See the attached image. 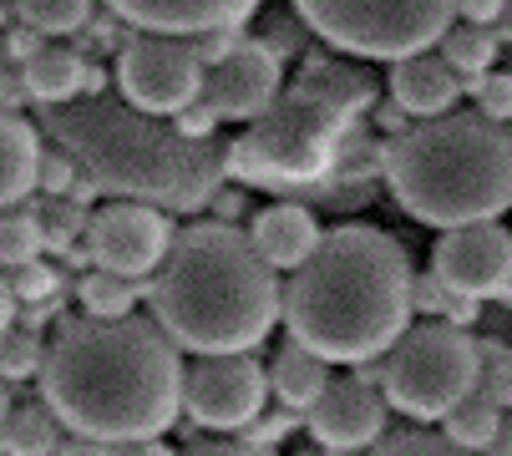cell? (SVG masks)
Returning <instances> with one entry per match:
<instances>
[{
  "instance_id": "1",
  "label": "cell",
  "mask_w": 512,
  "mask_h": 456,
  "mask_svg": "<svg viewBox=\"0 0 512 456\" xmlns=\"http://www.w3.org/2000/svg\"><path fill=\"white\" fill-rule=\"evenodd\" d=\"M183 370L158 320L82 315L46 340L36 386L66 426L61 451H158L183 416Z\"/></svg>"
},
{
  "instance_id": "2",
  "label": "cell",
  "mask_w": 512,
  "mask_h": 456,
  "mask_svg": "<svg viewBox=\"0 0 512 456\" xmlns=\"http://www.w3.org/2000/svg\"><path fill=\"white\" fill-rule=\"evenodd\" d=\"M416 310L411 254L376 223H340L284 284V325L330 365H371Z\"/></svg>"
},
{
  "instance_id": "3",
  "label": "cell",
  "mask_w": 512,
  "mask_h": 456,
  "mask_svg": "<svg viewBox=\"0 0 512 456\" xmlns=\"http://www.w3.org/2000/svg\"><path fill=\"white\" fill-rule=\"evenodd\" d=\"M148 304L178 350H259L284 315V284L254 249L249 228L208 218L173 234L163 264L153 269Z\"/></svg>"
},
{
  "instance_id": "4",
  "label": "cell",
  "mask_w": 512,
  "mask_h": 456,
  "mask_svg": "<svg viewBox=\"0 0 512 456\" xmlns=\"http://www.w3.org/2000/svg\"><path fill=\"white\" fill-rule=\"evenodd\" d=\"M41 127L77 158L97 193L112 198L193 213L213 203L224 183V147L213 137H188L173 127V117L163 122L158 112H142L107 92H82L71 102L41 107Z\"/></svg>"
},
{
  "instance_id": "5",
  "label": "cell",
  "mask_w": 512,
  "mask_h": 456,
  "mask_svg": "<svg viewBox=\"0 0 512 456\" xmlns=\"http://www.w3.org/2000/svg\"><path fill=\"white\" fill-rule=\"evenodd\" d=\"M371 102V71L340 56H310L300 82L284 87L269 102V112H259L244 127V137L224 147V173L274 193L330 188V178L345 168V142L355 132V117Z\"/></svg>"
},
{
  "instance_id": "6",
  "label": "cell",
  "mask_w": 512,
  "mask_h": 456,
  "mask_svg": "<svg viewBox=\"0 0 512 456\" xmlns=\"http://www.w3.org/2000/svg\"><path fill=\"white\" fill-rule=\"evenodd\" d=\"M381 173L401 213L426 228L502 218L512 208V132L477 107L416 117L386 142Z\"/></svg>"
},
{
  "instance_id": "7",
  "label": "cell",
  "mask_w": 512,
  "mask_h": 456,
  "mask_svg": "<svg viewBox=\"0 0 512 456\" xmlns=\"http://www.w3.org/2000/svg\"><path fill=\"white\" fill-rule=\"evenodd\" d=\"M371 375L381 380L386 406L406 421H442L477 386V340L467 325L426 315L396 335V345L381 355V370Z\"/></svg>"
},
{
  "instance_id": "8",
  "label": "cell",
  "mask_w": 512,
  "mask_h": 456,
  "mask_svg": "<svg viewBox=\"0 0 512 456\" xmlns=\"http://www.w3.org/2000/svg\"><path fill=\"white\" fill-rule=\"evenodd\" d=\"M300 21L355 61H396L442 41L457 0H295Z\"/></svg>"
},
{
  "instance_id": "9",
  "label": "cell",
  "mask_w": 512,
  "mask_h": 456,
  "mask_svg": "<svg viewBox=\"0 0 512 456\" xmlns=\"http://www.w3.org/2000/svg\"><path fill=\"white\" fill-rule=\"evenodd\" d=\"M269 411V370L249 350L198 355L183 370V416L198 431L239 436Z\"/></svg>"
},
{
  "instance_id": "10",
  "label": "cell",
  "mask_w": 512,
  "mask_h": 456,
  "mask_svg": "<svg viewBox=\"0 0 512 456\" xmlns=\"http://www.w3.org/2000/svg\"><path fill=\"white\" fill-rule=\"evenodd\" d=\"M117 92L122 102L158 117H173L178 107H188L203 92V61L193 41L168 36V31H137L117 56Z\"/></svg>"
},
{
  "instance_id": "11",
  "label": "cell",
  "mask_w": 512,
  "mask_h": 456,
  "mask_svg": "<svg viewBox=\"0 0 512 456\" xmlns=\"http://www.w3.org/2000/svg\"><path fill=\"white\" fill-rule=\"evenodd\" d=\"M173 218L158 203H137V198H117L107 208H97L87 218V254L102 269H117L127 279H153V269L163 264L168 244H173Z\"/></svg>"
},
{
  "instance_id": "12",
  "label": "cell",
  "mask_w": 512,
  "mask_h": 456,
  "mask_svg": "<svg viewBox=\"0 0 512 456\" xmlns=\"http://www.w3.org/2000/svg\"><path fill=\"white\" fill-rule=\"evenodd\" d=\"M431 274L457 294L472 299H507L512 284V228H502V218H477V223H457L442 228V239L431 249Z\"/></svg>"
},
{
  "instance_id": "13",
  "label": "cell",
  "mask_w": 512,
  "mask_h": 456,
  "mask_svg": "<svg viewBox=\"0 0 512 456\" xmlns=\"http://www.w3.org/2000/svg\"><path fill=\"white\" fill-rule=\"evenodd\" d=\"M284 92V66L259 36H239L213 66H203V102L218 122H254Z\"/></svg>"
},
{
  "instance_id": "14",
  "label": "cell",
  "mask_w": 512,
  "mask_h": 456,
  "mask_svg": "<svg viewBox=\"0 0 512 456\" xmlns=\"http://www.w3.org/2000/svg\"><path fill=\"white\" fill-rule=\"evenodd\" d=\"M310 441L325 451H360V446H376V436L386 431V396L381 386L365 375H330V386L320 391V401L305 411Z\"/></svg>"
},
{
  "instance_id": "15",
  "label": "cell",
  "mask_w": 512,
  "mask_h": 456,
  "mask_svg": "<svg viewBox=\"0 0 512 456\" xmlns=\"http://www.w3.org/2000/svg\"><path fill=\"white\" fill-rule=\"evenodd\" d=\"M102 6L137 31L198 36L213 26H249L259 0H102Z\"/></svg>"
},
{
  "instance_id": "16",
  "label": "cell",
  "mask_w": 512,
  "mask_h": 456,
  "mask_svg": "<svg viewBox=\"0 0 512 456\" xmlns=\"http://www.w3.org/2000/svg\"><path fill=\"white\" fill-rule=\"evenodd\" d=\"M386 87H391V102L401 112H411V117H442L462 97V76H457V66L442 51L426 46V51H411V56L391 61Z\"/></svg>"
},
{
  "instance_id": "17",
  "label": "cell",
  "mask_w": 512,
  "mask_h": 456,
  "mask_svg": "<svg viewBox=\"0 0 512 456\" xmlns=\"http://www.w3.org/2000/svg\"><path fill=\"white\" fill-rule=\"evenodd\" d=\"M249 239H254V249H259L279 274H289V269H300V264L310 259V249L320 244V223H315V213H310L305 203L279 198V203H269V208L254 213Z\"/></svg>"
},
{
  "instance_id": "18",
  "label": "cell",
  "mask_w": 512,
  "mask_h": 456,
  "mask_svg": "<svg viewBox=\"0 0 512 456\" xmlns=\"http://www.w3.org/2000/svg\"><path fill=\"white\" fill-rule=\"evenodd\" d=\"M36 168H41L36 122L0 107V208H16L36 193Z\"/></svg>"
},
{
  "instance_id": "19",
  "label": "cell",
  "mask_w": 512,
  "mask_h": 456,
  "mask_svg": "<svg viewBox=\"0 0 512 456\" xmlns=\"http://www.w3.org/2000/svg\"><path fill=\"white\" fill-rule=\"evenodd\" d=\"M21 76H26V92H31L36 107H56V102H71V97L87 92V56L77 46L41 41L21 61Z\"/></svg>"
},
{
  "instance_id": "20",
  "label": "cell",
  "mask_w": 512,
  "mask_h": 456,
  "mask_svg": "<svg viewBox=\"0 0 512 456\" xmlns=\"http://www.w3.org/2000/svg\"><path fill=\"white\" fill-rule=\"evenodd\" d=\"M325 386H330V360L315 355L310 345H300L295 335H289V345H284V350L274 355V365H269V391L279 396V406L295 411V416H305V411L320 401Z\"/></svg>"
},
{
  "instance_id": "21",
  "label": "cell",
  "mask_w": 512,
  "mask_h": 456,
  "mask_svg": "<svg viewBox=\"0 0 512 456\" xmlns=\"http://www.w3.org/2000/svg\"><path fill=\"white\" fill-rule=\"evenodd\" d=\"M442 431L457 451H492L497 436H502V406L492 396H482L477 386L442 416Z\"/></svg>"
},
{
  "instance_id": "22",
  "label": "cell",
  "mask_w": 512,
  "mask_h": 456,
  "mask_svg": "<svg viewBox=\"0 0 512 456\" xmlns=\"http://www.w3.org/2000/svg\"><path fill=\"white\" fill-rule=\"evenodd\" d=\"M137 284H142V279H127V274H117V269L92 264V269L77 279V299H82V310L97 315V320H122V315L137 310V299L148 294V289H137Z\"/></svg>"
},
{
  "instance_id": "23",
  "label": "cell",
  "mask_w": 512,
  "mask_h": 456,
  "mask_svg": "<svg viewBox=\"0 0 512 456\" xmlns=\"http://www.w3.org/2000/svg\"><path fill=\"white\" fill-rule=\"evenodd\" d=\"M436 51H442V56H447V61L457 66V76L467 82V76H482V71H492V66H497L502 36H497L492 26L462 21V26H447V31H442V41H436Z\"/></svg>"
},
{
  "instance_id": "24",
  "label": "cell",
  "mask_w": 512,
  "mask_h": 456,
  "mask_svg": "<svg viewBox=\"0 0 512 456\" xmlns=\"http://www.w3.org/2000/svg\"><path fill=\"white\" fill-rule=\"evenodd\" d=\"M61 441H66V426L56 421L46 401L16 406L6 416V431H0V451H61Z\"/></svg>"
},
{
  "instance_id": "25",
  "label": "cell",
  "mask_w": 512,
  "mask_h": 456,
  "mask_svg": "<svg viewBox=\"0 0 512 456\" xmlns=\"http://www.w3.org/2000/svg\"><path fill=\"white\" fill-rule=\"evenodd\" d=\"M97 0H16V16L41 36H77L92 26Z\"/></svg>"
},
{
  "instance_id": "26",
  "label": "cell",
  "mask_w": 512,
  "mask_h": 456,
  "mask_svg": "<svg viewBox=\"0 0 512 456\" xmlns=\"http://www.w3.org/2000/svg\"><path fill=\"white\" fill-rule=\"evenodd\" d=\"M41 355H46V340L36 335V325H21V320H16L11 330H0V380H6V386L36 380Z\"/></svg>"
},
{
  "instance_id": "27",
  "label": "cell",
  "mask_w": 512,
  "mask_h": 456,
  "mask_svg": "<svg viewBox=\"0 0 512 456\" xmlns=\"http://www.w3.org/2000/svg\"><path fill=\"white\" fill-rule=\"evenodd\" d=\"M41 249H46V234H41L36 208H0V269L36 259Z\"/></svg>"
},
{
  "instance_id": "28",
  "label": "cell",
  "mask_w": 512,
  "mask_h": 456,
  "mask_svg": "<svg viewBox=\"0 0 512 456\" xmlns=\"http://www.w3.org/2000/svg\"><path fill=\"white\" fill-rule=\"evenodd\" d=\"M41 213V234H46V249H56V254H66L71 244H82V234H87V203H77L71 193H56L46 208H36Z\"/></svg>"
},
{
  "instance_id": "29",
  "label": "cell",
  "mask_w": 512,
  "mask_h": 456,
  "mask_svg": "<svg viewBox=\"0 0 512 456\" xmlns=\"http://www.w3.org/2000/svg\"><path fill=\"white\" fill-rule=\"evenodd\" d=\"M477 391L492 396L502 411H512V345L477 340Z\"/></svg>"
},
{
  "instance_id": "30",
  "label": "cell",
  "mask_w": 512,
  "mask_h": 456,
  "mask_svg": "<svg viewBox=\"0 0 512 456\" xmlns=\"http://www.w3.org/2000/svg\"><path fill=\"white\" fill-rule=\"evenodd\" d=\"M6 279H11L16 304H41V299H56V289H61V274H56L41 254H36V259L11 264V269H6Z\"/></svg>"
},
{
  "instance_id": "31",
  "label": "cell",
  "mask_w": 512,
  "mask_h": 456,
  "mask_svg": "<svg viewBox=\"0 0 512 456\" xmlns=\"http://www.w3.org/2000/svg\"><path fill=\"white\" fill-rule=\"evenodd\" d=\"M462 92L477 97V112L497 117V122H512V71H482V76H467Z\"/></svg>"
},
{
  "instance_id": "32",
  "label": "cell",
  "mask_w": 512,
  "mask_h": 456,
  "mask_svg": "<svg viewBox=\"0 0 512 456\" xmlns=\"http://www.w3.org/2000/svg\"><path fill=\"white\" fill-rule=\"evenodd\" d=\"M376 446L381 451H457L447 431H431V421H411L406 431H381Z\"/></svg>"
},
{
  "instance_id": "33",
  "label": "cell",
  "mask_w": 512,
  "mask_h": 456,
  "mask_svg": "<svg viewBox=\"0 0 512 456\" xmlns=\"http://www.w3.org/2000/svg\"><path fill=\"white\" fill-rule=\"evenodd\" d=\"M71 178H77V158L61 147V142H51V147H41V168H36V188L46 193V198H56V193H66L71 188Z\"/></svg>"
},
{
  "instance_id": "34",
  "label": "cell",
  "mask_w": 512,
  "mask_h": 456,
  "mask_svg": "<svg viewBox=\"0 0 512 456\" xmlns=\"http://www.w3.org/2000/svg\"><path fill=\"white\" fill-rule=\"evenodd\" d=\"M305 31H310V26H300V11H295V16H269V21H259V41H264L274 56H300V51H305Z\"/></svg>"
},
{
  "instance_id": "35",
  "label": "cell",
  "mask_w": 512,
  "mask_h": 456,
  "mask_svg": "<svg viewBox=\"0 0 512 456\" xmlns=\"http://www.w3.org/2000/svg\"><path fill=\"white\" fill-rule=\"evenodd\" d=\"M173 127H178V132H188V137H213L218 112H213L203 97H193L188 107H178V112H173Z\"/></svg>"
},
{
  "instance_id": "36",
  "label": "cell",
  "mask_w": 512,
  "mask_h": 456,
  "mask_svg": "<svg viewBox=\"0 0 512 456\" xmlns=\"http://www.w3.org/2000/svg\"><path fill=\"white\" fill-rule=\"evenodd\" d=\"M26 102H31V92H26V76H21V66L0 71V107H6V112H21Z\"/></svg>"
},
{
  "instance_id": "37",
  "label": "cell",
  "mask_w": 512,
  "mask_h": 456,
  "mask_svg": "<svg viewBox=\"0 0 512 456\" xmlns=\"http://www.w3.org/2000/svg\"><path fill=\"white\" fill-rule=\"evenodd\" d=\"M502 11H507V0H457V16L477 21V26H497Z\"/></svg>"
},
{
  "instance_id": "38",
  "label": "cell",
  "mask_w": 512,
  "mask_h": 456,
  "mask_svg": "<svg viewBox=\"0 0 512 456\" xmlns=\"http://www.w3.org/2000/svg\"><path fill=\"white\" fill-rule=\"evenodd\" d=\"M36 46H41V31H36V26H26V21H21V26H11V31H6V51H11V61H16V66H21Z\"/></svg>"
},
{
  "instance_id": "39",
  "label": "cell",
  "mask_w": 512,
  "mask_h": 456,
  "mask_svg": "<svg viewBox=\"0 0 512 456\" xmlns=\"http://www.w3.org/2000/svg\"><path fill=\"white\" fill-rule=\"evenodd\" d=\"M11 325H16V294H11L6 269H0V330H11Z\"/></svg>"
},
{
  "instance_id": "40",
  "label": "cell",
  "mask_w": 512,
  "mask_h": 456,
  "mask_svg": "<svg viewBox=\"0 0 512 456\" xmlns=\"http://www.w3.org/2000/svg\"><path fill=\"white\" fill-rule=\"evenodd\" d=\"M376 122H381V127L396 137V132H406V127H411V112H401V107L391 102V107H381V112H376Z\"/></svg>"
},
{
  "instance_id": "41",
  "label": "cell",
  "mask_w": 512,
  "mask_h": 456,
  "mask_svg": "<svg viewBox=\"0 0 512 456\" xmlns=\"http://www.w3.org/2000/svg\"><path fill=\"white\" fill-rule=\"evenodd\" d=\"M87 92H107V71L97 61H87Z\"/></svg>"
},
{
  "instance_id": "42",
  "label": "cell",
  "mask_w": 512,
  "mask_h": 456,
  "mask_svg": "<svg viewBox=\"0 0 512 456\" xmlns=\"http://www.w3.org/2000/svg\"><path fill=\"white\" fill-rule=\"evenodd\" d=\"M6 416H11V391H6V380H0V431H6Z\"/></svg>"
},
{
  "instance_id": "43",
  "label": "cell",
  "mask_w": 512,
  "mask_h": 456,
  "mask_svg": "<svg viewBox=\"0 0 512 456\" xmlns=\"http://www.w3.org/2000/svg\"><path fill=\"white\" fill-rule=\"evenodd\" d=\"M497 446H502V451H512V416L502 421V436H497Z\"/></svg>"
},
{
  "instance_id": "44",
  "label": "cell",
  "mask_w": 512,
  "mask_h": 456,
  "mask_svg": "<svg viewBox=\"0 0 512 456\" xmlns=\"http://www.w3.org/2000/svg\"><path fill=\"white\" fill-rule=\"evenodd\" d=\"M507 299H512V284H507Z\"/></svg>"
}]
</instances>
